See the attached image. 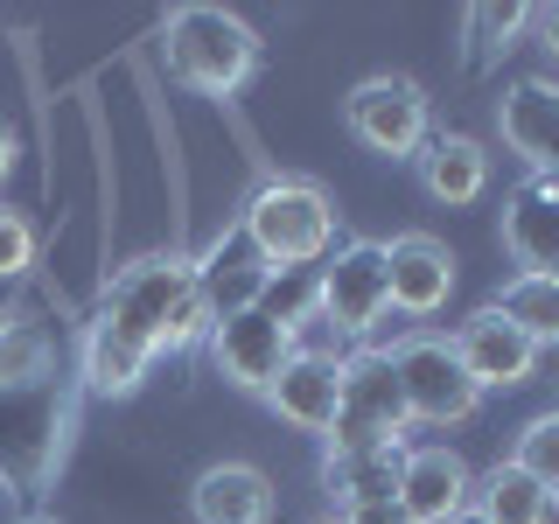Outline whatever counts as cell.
<instances>
[{
    "label": "cell",
    "mask_w": 559,
    "mask_h": 524,
    "mask_svg": "<svg viewBox=\"0 0 559 524\" xmlns=\"http://www.w3.org/2000/svg\"><path fill=\"white\" fill-rule=\"evenodd\" d=\"M419 182L433 203H476L489 189V147L468 133H427L419 147Z\"/></svg>",
    "instance_id": "20"
},
{
    "label": "cell",
    "mask_w": 559,
    "mask_h": 524,
    "mask_svg": "<svg viewBox=\"0 0 559 524\" xmlns=\"http://www.w3.org/2000/svg\"><path fill=\"white\" fill-rule=\"evenodd\" d=\"M78 398H84V384L70 371H49L35 384L0 392V489L35 497V489L57 483L70 433H78Z\"/></svg>",
    "instance_id": "2"
},
{
    "label": "cell",
    "mask_w": 559,
    "mask_h": 524,
    "mask_svg": "<svg viewBox=\"0 0 559 524\" xmlns=\"http://www.w3.org/2000/svg\"><path fill=\"white\" fill-rule=\"evenodd\" d=\"M49 371H63V336L35 308H8L0 314V392L8 384H35Z\"/></svg>",
    "instance_id": "21"
},
{
    "label": "cell",
    "mask_w": 559,
    "mask_h": 524,
    "mask_svg": "<svg viewBox=\"0 0 559 524\" xmlns=\"http://www.w3.org/2000/svg\"><path fill=\"white\" fill-rule=\"evenodd\" d=\"M197 524H266L273 517V483L252 462H217L197 476Z\"/></svg>",
    "instance_id": "19"
},
{
    "label": "cell",
    "mask_w": 559,
    "mask_h": 524,
    "mask_svg": "<svg viewBox=\"0 0 559 524\" xmlns=\"http://www.w3.org/2000/svg\"><path fill=\"white\" fill-rule=\"evenodd\" d=\"M399 462H406V441H371V448H329L322 454V483L343 511L357 503H384L399 497Z\"/></svg>",
    "instance_id": "18"
},
{
    "label": "cell",
    "mask_w": 559,
    "mask_h": 524,
    "mask_svg": "<svg viewBox=\"0 0 559 524\" xmlns=\"http://www.w3.org/2000/svg\"><path fill=\"white\" fill-rule=\"evenodd\" d=\"M532 28H538V43L559 57V8H532Z\"/></svg>",
    "instance_id": "29"
},
{
    "label": "cell",
    "mask_w": 559,
    "mask_h": 524,
    "mask_svg": "<svg viewBox=\"0 0 559 524\" xmlns=\"http://www.w3.org/2000/svg\"><path fill=\"white\" fill-rule=\"evenodd\" d=\"M406 392H399L392 349H357L343 357V406L329 427V448H371V441H406Z\"/></svg>",
    "instance_id": "5"
},
{
    "label": "cell",
    "mask_w": 559,
    "mask_h": 524,
    "mask_svg": "<svg viewBox=\"0 0 559 524\" xmlns=\"http://www.w3.org/2000/svg\"><path fill=\"white\" fill-rule=\"evenodd\" d=\"M162 57L168 70L203 98H231L252 84L259 70V35L224 8H175L162 28Z\"/></svg>",
    "instance_id": "4"
},
{
    "label": "cell",
    "mask_w": 559,
    "mask_h": 524,
    "mask_svg": "<svg viewBox=\"0 0 559 524\" xmlns=\"http://www.w3.org/2000/svg\"><path fill=\"white\" fill-rule=\"evenodd\" d=\"M511 462H518L538 489H559V413L532 419V427L518 433V454H511Z\"/></svg>",
    "instance_id": "26"
},
{
    "label": "cell",
    "mask_w": 559,
    "mask_h": 524,
    "mask_svg": "<svg viewBox=\"0 0 559 524\" xmlns=\"http://www.w3.org/2000/svg\"><path fill=\"white\" fill-rule=\"evenodd\" d=\"M448 349L462 357V371L476 378V392H489V384H524V378H532V364H538V343L524 336L518 322H503L497 308H476L448 336Z\"/></svg>",
    "instance_id": "11"
},
{
    "label": "cell",
    "mask_w": 559,
    "mask_h": 524,
    "mask_svg": "<svg viewBox=\"0 0 559 524\" xmlns=\"http://www.w3.org/2000/svg\"><path fill=\"white\" fill-rule=\"evenodd\" d=\"M503 252L518 259V273H559V196L546 182L503 196Z\"/></svg>",
    "instance_id": "16"
},
{
    "label": "cell",
    "mask_w": 559,
    "mask_h": 524,
    "mask_svg": "<svg viewBox=\"0 0 559 524\" xmlns=\"http://www.w3.org/2000/svg\"><path fill=\"white\" fill-rule=\"evenodd\" d=\"M210 364H217L231 384L245 392H273V378L287 371L294 357V329H280L266 308H245V314H224V322H210Z\"/></svg>",
    "instance_id": "9"
},
{
    "label": "cell",
    "mask_w": 559,
    "mask_h": 524,
    "mask_svg": "<svg viewBox=\"0 0 559 524\" xmlns=\"http://www.w3.org/2000/svg\"><path fill=\"white\" fill-rule=\"evenodd\" d=\"M343 119L371 154H384V162H419V147H427V133H433L427 127V92H419L413 78H364L357 92L343 98Z\"/></svg>",
    "instance_id": "7"
},
{
    "label": "cell",
    "mask_w": 559,
    "mask_h": 524,
    "mask_svg": "<svg viewBox=\"0 0 559 524\" xmlns=\"http://www.w3.org/2000/svg\"><path fill=\"white\" fill-rule=\"evenodd\" d=\"M266 406L301 433H329L336 427V406H343V357H322V349H294L287 371L273 378Z\"/></svg>",
    "instance_id": "13"
},
{
    "label": "cell",
    "mask_w": 559,
    "mask_h": 524,
    "mask_svg": "<svg viewBox=\"0 0 559 524\" xmlns=\"http://www.w3.org/2000/svg\"><path fill=\"white\" fill-rule=\"evenodd\" d=\"M28 266H35V224L22 217V210L0 203V279H14Z\"/></svg>",
    "instance_id": "27"
},
{
    "label": "cell",
    "mask_w": 559,
    "mask_h": 524,
    "mask_svg": "<svg viewBox=\"0 0 559 524\" xmlns=\"http://www.w3.org/2000/svg\"><path fill=\"white\" fill-rule=\"evenodd\" d=\"M399 392H406V419L413 427H462L476 413V378L462 371V357L448 349V336H406L392 349Z\"/></svg>",
    "instance_id": "6"
},
{
    "label": "cell",
    "mask_w": 559,
    "mask_h": 524,
    "mask_svg": "<svg viewBox=\"0 0 559 524\" xmlns=\"http://www.w3.org/2000/svg\"><path fill=\"white\" fill-rule=\"evenodd\" d=\"M538 524H559V489H546V503H538Z\"/></svg>",
    "instance_id": "31"
},
{
    "label": "cell",
    "mask_w": 559,
    "mask_h": 524,
    "mask_svg": "<svg viewBox=\"0 0 559 524\" xmlns=\"http://www.w3.org/2000/svg\"><path fill=\"white\" fill-rule=\"evenodd\" d=\"M329 524H343V517H329Z\"/></svg>",
    "instance_id": "34"
},
{
    "label": "cell",
    "mask_w": 559,
    "mask_h": 524,
    "mask_svg": "<svg viewBox=\"0 0 559 524\" xmlns=\"http://www.w3.org/2000/svg\"><path fill=\"white\" fill-rule=\"evenodd\" d=\"M266 279H273V266L252 252V238H245V231H224L217 245H210V259L197 266V287H203V308H210V322H224V314H245V308H259Z\"/></svg>",
    "instance_id": "15"
},
{
    "label": "cell",
    "mask_w": 559,
    "mask_h": 524,
    "mask_svg": "<svg viewBox=\"0 0 559 524\" xmlns=\"http://www.w3.org/2000/svg\"><path fill=\"white\" fill-rule=\"evenodd\" d=\"M98 322L127 329L133 343H147L154 357L162 349H189L210 336V308H203V287H197V266L175 252H147L133 266H119L105 279V308Z\"/></svg>",
    "instance_id": "1"
},
{
    "label": "cell",
    "mask_w": 559,
    "mask_h": 524,
    "mask_svg": "<svg viewBox=\"0 0 559 524\" xmlns=\"http://www.w3.org/2000/svg\"><path fill=\"white\" fill-rule=\"evenodd\" d=\"M238 231L252 238V252L266 259L273 273L322 266V259L336 252V203H329L314 182H301V175H273V182L245 203Z\"/></svg>",
    "instance_id": "3"
},
{
    "label": "cell",
    "mask_w": 559,
    "mask_h": 524,
    "mask_svg": "<svg viewBox=\"0 0 559 524\" xmlns=\"http://www.w3.org/2000/svg\"><path fill=\"white\" fill-rule=\"evenodd\" d=\"M22 524H63V517H22Z\"/></svg>",
    "instance_id": "33"
},
{
    "label": "cell",
    "mask_w": 559,
    "mask_h": 524,
    "mask_svg": "<svg viewBox=\"0 0 559 524\" xmlns=\"http://www.w3.org/2000/svg\"><path fill=\"white\" fill-rule=\"evenodd\" d=\"M468 503H476V511H483L489 524H538V503H546V489L524 476L518 462H497Z\"/></svg>",
    "instance_id": "24"
},
{
    "label": "cell",
    "mask_w": 559,
    "mask_h": 524,
    "mask_svg": "<svg viewBox=\"0 0 559 524\" xmlns=\"http://www.w3.org/2000/svg\"><path fill=\"white\" fill-rule=\"evenodd\" d=\"M524 28H532V8H524V0H483V8H468V14H462L468 70H489L497 57H511Z\"/></svg>",
    "instance_id": "23"
},
{
    "label": "cell",
    "mask_w": 559,
    "mask_h": 524,
    "mask_svg": "<svg viewBox=\"0 0 559 524\" xmlns=\"http://www.w3.org/2000/svg\"><path fill=\"white\" fill-rule=\"evenodd\" d=\"M8 168H14V127L0 119V182H8Z\"/></svg>",
    "instance_id": "30"
},
{
    "label": "cell",
    "mask_w": 559,
    "mask_h": 524,
    "mask_svg": "<svg viewBox=\"0 0 559 524\" xmlns=\"http://www.w3.org/2000/svg\"><path fill=\"white\" fill-rule=\"evenodd\" d=\"M384 273H392V308L399 314H441L454 294V252L427 231H406L384 245Z\"/></svg>",
    "instance_id": "14"
},
{
    "label": "cell",
    "mask_w": 559,
    "mask_h": 524,
    "mask_svg": "<svg viewBox=\"0 0 559 524\" xmlns=\"http://www.w3.org/2000/svg\"><path fill=\"white\" fill-rule=\"evenodd\" d=\"M154 371V349L133 343L127 329L112 322H92L84 329V349H78V384L84 392H105V398H133Z\"/></svg>",
    "instance_id": "17"
},
{
    "label": "cell",
    "mask_w": 559,
    "mask_h": 524,
    "mask_svg": "<svg viewBox=\"0 0 559 524\" xmlns=\"http://www.w3.org/2000/svg\"><path fill=\"white\" fill-rule=\"evenodd\" d=\"M259 308L273 314L280 329H301L308 314H322V287H314V266H287L266 279V294H259Z\"/></svg>",
    "instance_id": "25"
},
{
    "label": "cell",
    "mask_w": 559,
    "mask_h": 524,
    "mask_svg": "<svg viewBox=\"0 0 559 524\" xmlns=\"http://www.w3.org/2000/svg\"><path fill=\"white\" fill-rule=\"evenodd\" d=\"M343 524H413V517L399 511V497H384V503H357V511H343Z\"/></svg>",
    "instance_id": "28"
},
{
    "label": "cell",
    "mask_w": 559,
    "mask_h": 524,
    "mask_svg": "<svg viewBox=\"0 0 559 524\" xmlns=\"http://www.w3.org/2000/svg\"><path fill=\"white\" fill-rule=\"evenodd\" d=\"M448 524H489V517H483V511H476V503H468V511H454V517H448Z\"/></svg>",
    "instance_id": "32"
},
{
    "label": "cell",
    "mask_w": 559,
    "mask_h": 524,
    "mask_svg": "<svg viewBox=\"0 0 559 524\" xmlns=\"http://www.w3.org/2000/svg\"><path fill=\"white\" fill-rule=\"evenodd\" d=\"M497 127H503V147L524 154L532 182H546L559 196V84H546V78L511 84L497 105Z\"/></svg>",
    "instance_id": "10"
},
{
    "label": "cell",
    "mask_w": 559,
    "mask_h": 524,
    "mask_svg": "<svg viewBox=\"0 0 559 524\" xmlns=\"http://www.w3.org/2000/svg\"><path fill=\"white\" fill-rule=\"evenodd\" d=\"M468 497H476V483H468V462L441 441L427 448H406V462H399V511L413 524H448L454 511H468Z\"/></svg>",
    "instance_id": "12"
},
{
    "label": "cell",
    "mask_w": 559,
    "mask_h": 524,
    "mask_svg": "<svg viewBox=\"0 0 559 524\" xmlns=\"http://www.w3.org/2000/svg\"><path fill=\"white\" fill-rule=\"evenodd\" d=\"M489 308H497L503 322H518L538 349L559 343V273H518Z\"/></svg>",
    "instance_id": "22"
},
{
    "label": "cell",
    "mask_w": 559,
    "mask_h": 524,
    "mask_svg": "<svg viewBox=\"0 0 559 524\" xmlns=\"http://www.w3.org/2000/svg\"><path fill=\"white\" fill-rule=\"evenodd\" d=\"M314 287H322V314L343 329V336H371V329L392 314V273H384V245L357 238L343 252H329L314 266Z\"/></svg>",
    "instance_id": "8"
}]
</instances>
